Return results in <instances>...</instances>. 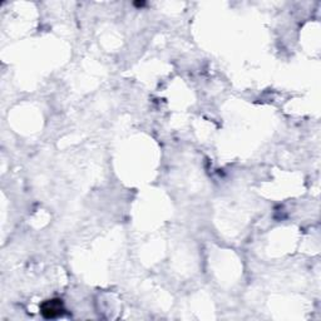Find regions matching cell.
<instances>
[{
	"label": "cell",
	"instance_id": "1",
	"mask_svg": "<svg viewBox=\"0 0 321 321\" xmlns=\"http://www.w3.org/2000/svg\"><path fill=\"white\" fill-rule=\"evenodd\" d=\"M42 311L47 318H54V316L62 314L63 305L60 300H49L43 303Z\"/></svg>",
	"mask_w": 321,
	"mask_h": 321
}]
</instances>
